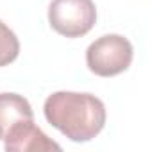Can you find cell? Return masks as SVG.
I'll list each match as a JSON object with an SVG mask.
<instances>
[{"label":"cell","instance_id":"1","mask_svg":"<svg viewBox=\"0 0 152 152\" xmlns=\"http://www.w3.org/2000/svg\"><path fill=\"white\" fill-rule=\"evenodd\" d=\"M47 122L72 141L93 140L106 124V106L91 93L56 91L43 106Z\"/></svg>","mask_w":152,"mask_h":152},{"label":"cell","instance_id":"2","mask_svg":"<svg viewBox=\"0 0 152 152\" xmlns=\"http://www.w3.org/2000/svg\"><path fill=\"white\" fill-rule=\"evenodd\" d=\"M132 63V45L120 34H106L86 50V64L99 77H115Z\"/></svg>","mask_w":152,"mask_h":152},{"label":"cell","instance_id":"3","mask_svg":"<svg viewBox=\"0 0 152 152\" xmlns=\"http://www.w3.org/2000/svg\"><path fill=\"white\" fill-rule=\"evenodd\" d=\"M97 22L93 0H52L48 7L50 27L64 38H81Z\"/></svg>","mask_w":152,"mask_h":152},{"label":"cell","instance_id":"4","mask_svg":"<svg viewBox=\"0 0 152 152\" xmlns=\"http://www.w3.org/2000/svg\"><path fill=\"white\" fill-rule=\"evenodd\" d=\"M4 148L7 152H45L61 150V145L50 140L38 125H34V120H29L18 124L7 132V136L4 138Z\"/></svg>","mask_w":152,"mask_h":152},{"label":"cell","instance_id":"5","mask_svg":"<svg viewBox=\"0 0 152 152\" xmlns=\"http://www.w3.org/2000/svg\"><path fill=\"white\" fill-rule=\"evenodd\" d=\"M34 120L29 100L18 93H0V140L22 122Z\"/></svg>","mask_w":152,"mask_h":152},{"label":"cell","instance_id":"6","mask_svg":"<svg viewBox=\"0 0 152 152\" xmlns=\"http://www.w3.org/2000/svg\"><path fill=\"white\" fill-rule=\"evenodd\" d=\"M20 54V41L16 34L0 20V68L11 64Z\"/></svg>","mask_w":152,"mask_h":152}]
</instances>
